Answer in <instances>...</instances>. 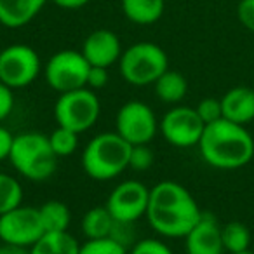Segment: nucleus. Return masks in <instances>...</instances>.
Returning <instances> with one entry per match:
<instances>
[{
	"label": "nucleus",
	"mask_w": 254,
	"mask_h": 254,
	"mask_svg": "<svg viewBox=\"0 0 254 254\" xmlns=\"http://www.w3.org/2000/svg\"><path fill=\"white\" fill-rule=\"evenodd\" d=\"M202 211L193 195L178 181H160L150 188L146 216L150 226L166 239H180L197 225Z\"/></svg>",
	"instance_id": "f257e3e1"
},
{
	"label": "nucleus",
	"mask_w": 254,
	"mask_h": 254,
	"mask_svg": "<svg viewBox=\"0 0 254 254\" xmlns=\"http://www.w3.org/2000/svg\"><path fill=\"white\" fill-rule=\"evenodd\" d=\"M198 152L214 169L233 171L254 159V139L246 126L221 119L205 126L198 141Z\"/></svg>",
	"instance_id": "f03ea898"
},
{
	"label": "nucleus",
	"mask_w": 254,
	"mask_h": 254,
	"mask_svg": "<svg viewBox=\"0 0 254 254\" xmlns=\"http://www.w3.org/2000/svg\"><path fill=\"white\" fill-rule=\"evenodd\" d=\"M132 145L117 132L96 134L82 152V169L91 180L110 181L129 169Z\"/></svg>",
	"instance_id": "7ed1b4c3"
},
{
	"label": "nucleus",
	"mask_w": 254,
	"mask_h": 254,
	"mask_svg": "<svg viewBox=\"0 0 254 254\" xmlns=\"http://www.w3.org/2000/svg\"><path fill=\"white\" fill-rule=\"evenodd\" d=\"M9 162L19 176L30 181H46L56 173L58 155L46 134L28 131L14 136Z\"/></svg>",
	"instance_id": "20e7f679"
},
{
	"label": "nucleus",
	"mask_w": 254,
	"mask_h": 254,
	"mask_svg": "<svg viewBox=\"0 0 254 254\" xmlns=\"http://www.w3.org/2000/svg\"><path fill=\"white\" fill-rule=\"evenodd\" d=\"M119 70L127 84L136 87L155 84V80L169 70L166 51L153 42H136L122 53Z\"/></svg>",
	"instance_id": "39448f33"
},
{
	"label": "nucleus",
	"mask_w": 254,
	"mask_h": 254,
	"mask_svg": "<svg viewBox=\"0 0 254 254\" xmlns=\"http://www.w3.org/2000/svg\"><path fill=\"white\" fill-rule=\"evenodd\" d=\"M101 103L96 91L89 87L75 89L60 94L54 103V119L58 126L66 127L78 134L89 131L99 119Z\"/></svg>",
	"instance_id": "423d86ee"
},
{
	"label": "nucleus",
	"mask_w": 254,
	"mask_h": 254,
	"mask_svg": "<svg viewBox=\"0 0 254 254\" xmlns=\"http://www.w3.org/2000/svg\"><path fill=\"white\" fill-rule=\"evenodd\" d=\"M91 64L80 51L64 49L53 54L44 66V77L53 91L68 92L87 87V75Z\"/></svg>",
	"instance_id": "0eeeda50"
},
{
	"label": "nucleus",
	"mask_w": 254,
	"mask_h": 254,
	"mask_svg": "<svg viewBox=\"0 0 254 254\" xmlns=\"http://www.w3.org/2000/svg\"><path fill=\"white\" fill-rule=\"evenodd\" d=\"M115 132L132 146L148 145L159 132V120L152 106L139 99H131L117 112Z\"/></svg>",
	"instance_id": "6e6552de"
},
{
	"label": "nucleus",
	"mask_w": 254,
	"mask_h": 254,
	"mask_svg": "<svg viewBox=\"0 0 254 254\" xmlns=\"http://www.w3.org/2000/svg\"><path fill=\"white\" fill-rule=\"evenodd\" d=\"M42 70L40 56L26 44H12L0 51V82L11 89L33 84Z\"/></svg>",
	"instance_id": "1a4fd4ad"
},
{
	"label": "nucleus",
	"mask_w": 254,
	"mask_h": 254,
	"mask_svg": "<svg viewBox=\"0 0 254 254\" xmlns=\"http://www.w3.org/2000/svg\"><path fill=\"white\" fill-rule=\"evenodd\" d=\"M205 124L198 117L197 110L178 105L164 113L159 122V131L169 145L176 148L197 146L202 138Z\"/></svg>",
	"instance_id": "9d476101"
},
{
	"label": "nucleus",
	"mask_w": 254,
	"mask_h": 254,
	"mask_svg": "<svg viewBox=\"0 0 254 254\" xmlns=\"http://www.w3.org/2000/svg\"><path fill=\"white\" fill-rule=\"evenodd\" d=\"M46 233L40 221L39 207L18 205L0 216V242L18 247H30Z\"/></svg>",
	"instance_id": "9b49d317"
},
{
	"label": "nucleus",
	"mask_w": 254,
	"mask_h": 254,
	"mask_svg": "<svg viewBox=\"0 0 254 254\" xmlns=\"http://www.w3.org/2000/svg\"><path fill=\"white\" fill-rule=\"evenodd\" d=\"M150 188L138 180L119 183L106 198L105 207L119 223H132L145 218L148 209Z\"/></svg>",
	"instance_id": "f8f14e48"
},
{
	"label": "nucleus",
	"mask_w": 254,
	"mask_h": 254,
	"mask_svg": "<svg viewBox=\"0 0 254 254\" xmlns=\"http://www.w3.org/2000/svg\"><path fill=\"white\" fill-rule=\"evenodd\" d=\"M82 54L91 66L110 68L112 64L119 63L122 56V44L115 32L106 28L94 30L89 33L82 46Z\"/></svg>",
	"instance_id": "ddd939ff"
},
{
	"label": "nucleus",
	"mask_w": 254,
	"mask_h": 254,
	"mask_svg": "<svg viewBox=\"0 0 254 254\" xmlns=\"http://www.w3.org/2000/svg\"><path fill=\"white\" fill-rule=\"evenodd\" d=\"M185 251L187 254H223L221 225L214 214L202 212L197 225L185 237Z\"/></svg>",
	"instance_id": "4468645a"
},
{
	"label": "nucleus",
	"mask_w": 254,
	"mask_h": 254,
	"mask_svg": "<svg viewBox=\"0 0 254 254\" xmlns=\"http://www.w3.org/2000/svg\"><path fill=\"white\" fill-rule=\"evenodd\" d=\"M223 119L247 126L254 120V89L249 85H235L221 98Z\"/></svg>",
	"instance_id": "2eb2a0df"
},
{
	"label": "nucleus",
	"mask_w": 254,
	"mask_h": 254,
	"mask_svg": "<svg viewBox=\"0 0 254 254\" xmlns=\"http://www.w3.org/2000/svg\"><path fill=\"white\" fill-rule=\"evenodd\" d=\"M47 0H0V25L5 28H23L32 23Z\"/></svg>",
	"instance_id": "dca6fc26"
},
{
	"label": "nucleus",
	"mask_w": 254,
	"mask_h": 254,
	"mask_svg": "<svg viewBox=\"0 0 254 254\" xmlns=\"http://www.w3.org/2000/svg\"><path fill=\"white\" fill-rule=\"evenodd\" d=\"M122 12L134 25H153L166 11V0H120Z\"/></svg>",
	"instance_id": "f3484780"
},
{
	"label": "nucleus",
	"mask_w": 254,
	"mask_h": 254,
	"mask_svg": "<svg viewBox=\"0 0 254 254\" xmlns=\"http://www.w3.org/2000/svg\"><path fill=\"white\" fill-rule=\"evenodd\" d=\"M80 242L70 232H46L32 247L30 254H78Z\"/></svg>",
	"instance_id": "a211bd4d"
},
{
	"label": "nucleus",
	"mask_w": 254,
	"mask_h": 254,
	"mask_svg": "<svg viewBox=\"0 0 254 254\" xmlns=\"http://www.w3.org/2000/svg\"><path fill=\"white\" fill-rule=\"evenodd\" d=\"M153 87H155V96L159 101L166 105H178L187 96L188 82L183 73L176 70H167L157 78Z\"/></svg>",
	"instance_id": "6ab92c4d"
},
{
	"label": "nucleus",
	"mask_w": 254,
	"mask_h": 254,
	"mask_svg": "<svg viewBox=\"0 0 254 254\" xmlns=\"http://www.w3.org/2000/svg\"><path fill=\"white\" fill-rule=\"evenodd\" d=\"M113 226H115V219L105 205L89 209L82 218V233H84L85 240L110 237Z\"/></svg>",
	"instance_id": "aec40b11"
},
{
	"label": "nucleus",
	"mask_w": 254,
	"mask_h": 254,
	"mask_svg": "<svg viewBox=\"0 0 254 254\" xmlns=\"http://www.w3.org/2000/svg\"><path fill=\"white\" fill-rule=\"evenodd\" d=\"M40 221L46 232H68L71 223V211L61 200H47L39 207Z\"/></svg>",
	"instance_id": "412c9836"
},
{
	"label": "nucleus",
	"mask_w": 254,
	"mask_h": 254,
	"mask_svg": "<svg viewBox=\"0 0 254 254\" xmlns=\"http://www.w3.org/2000/svg\"><path fill=\"white\" fill-rule=\"evenodd\" d=\"M221 240L228 254L244 253L251 247V232L244 223L230 221L221 226Z\"/></svg>",
	"instance_id": "4be33fe9"
},
{
	"label": "nucleus",
	"mask_w": 254,
	"mask_h": 254,
	"mask_svg": "<svg viewBox=\"0 0 254 254\" xmlns=\"http://www.w3.org/2000/svg\"><path fill=\"white\" fill-rule=\"evenodd\" d=\"M23 197L25 191L18 178L7 173H0V216L21 205Z\"/></svg>",
	"instance_id": "5701e85b"
},
{
	"label": "nucleus",
	"mask_w": 254,
	"mask_h": 254,
	"mask_svg": "<svg viewBox=\"0 0 254 254\" xmlns=\"http://www.w3.org/2000/svg\"><path fill=\"white\" fill-rule=\"evenodd\" d=\"M78 132L70 131L66 127H61L58 126L53 132H51L47 138H49L51 143V148L54 150V153L60 157H68V155H73L78 148Z\"/></svg>",
	"instance_id": "b1692460"
},
{
	"label": "nucleus",
	"mask_w": 254,
	"mask_h": 254,
	"mask_svg": "<svg viewBox=\"0 0 254 254\" xmlns=\"http://www.w3.org/2000/svg\"><path fill=\"white\" fill-rule=\"evenodd\" d=\"M78 254H129L127 247L117 242L112 237H105V239H92L85 240L80 244V251Z\"/></svg>",
	"instance_id": "393cba45"
},
{
	"label": "nucleus",
	"mask_w": 254,
	"mask_h": 254,
	"mask_svg": "<svg viewBox=\"0 0 254 254\" xmlns=\"http://www.w3.org/2000/svg\"><path fill=\"white\" fill-rule=\"evenodd\" d=\"M198 117L205 126L212 122H218L223 119V108H221V98H204L195 106Z\"/></svg>",
	"instance_id": "a878e982"
},
{
	"label": "nucleus",
	"mask_w": 254,
	"mask_h": 254,
	"mask_svg": "<svg viewBox=\"0 0 254 254\" xmlns=\"http://www.w3.org/2000/svg\"><path fill=\"white\" fill-rule=\"evenodd\" d=\"M153 152L150 150L148 145H136L131 148V155H129V169H134L138 173L148 171L153 166Z\"/></svg>",
	"instance_id": "bb28decb"
},
{
	"label": "nucleus",
	"mask_w": 254,
	"mask_h": 254,
	"mask_svg": "<svg viewBox=\"0 0 254 254\" xmlns=\"http://www.w3.org/2000/svg\"><path fill=\"white\" fill-rule=\"evenodd\" d=\"M129 254H174L166 242L159 239H141L136 240Z\"/></svg>",
	"instance_id": "cd10ccee"
},
{
	"label": "nucleus",
	"mask_w": 254,
	"mask_h": 254,
	"mask_svg": "<svg viewBox=\"0 0 254 254\" xmlns=\"http://www.w3.org/2000/svg\"><path fill=\"white\" fill-rule=\"evenodd\" d=\"M237 18L244 28L254 33V0H239Z\"/></svg>",
	"instance_id": "c85d7f7f"
},
{
	"label": "nucleus",
	"mask_w": 254,
	"mask_h": 254,
	"mask_svg": "<svg viewBox=\"0 0 254 254\" xmlns=\"http://www.w3.org/2000/svg\"><path fill=\"white\" fill-rule=\"evenodd\" d=\"M14 110V89L0 82V124Z\"/></svg>",
	"instance_id": "c756f323"
},
{
	"label": "nucleus",
	"mask_w": 254,
	"mask_h": 254,
	"mask_svg": "<svg viewBox=\"0 0 254 254\" xmlns=\"http://www.w3.org/2000/svg\"><path fill=\"white\" fill-rule=\"evenodd\" d=\"M110 75H108V68H101V66H91L87 75V87L92 91H99V89H105L108 85Z\"/></svg>",
	"instance_id": "7c9ffc66"
},
{
	"label": "nucleus",
	"mask_w": 254,
	"mask_h": 254,
	"mask_svg": "<svg viewBox=\"0 0 254 254\" xmlns=\"http://www.w3.org/2000/svg\"><path fill=\"white\" fill-rule=\"evenodd\" d=\"M12 141H14V136L9 131L7 127H4L0 124V162L9 160L11 155V148H12Z\"/></svg>",
	"instance_id": "2f4dec72"
},
{
	"label": "nucleus",
	"mask_w": 254,
	"mask_h": 254,
	"mask_svg": "<svg viewBox=\"0 0 254 254\" xmlns=\"http://www.w3.org/2000/svg\"><path fill=\"white\" fill-rule=\"evenodd\" d=\"M51 2H54V4L58 5V7L61 9H80L84 7V5H87L91 0H51Z\"/></svg>",
	"instance_id": "473e14b6"
},
{
	"label": "nucleus",
	"mask_w": 254,
	"mask_h": 254,
	"mask_svg": "<svg viewBox=\"0 0 254 254\" xmlns=\"http://www.w3.org/2000/svg\"><path fill=\"white\" fill-rule=\"evenodd\" d=\"M0 254H30V249L18 246H9V244H0Z\"/></svg>",
	"instance_id": "72a5a7b5"
},
{
	"label": "nucleus",
	"mask_w": 254,
	"mask_h": 254,
	"mask_svg": "<svg viewBox=\"0 0 254 254\" xmlns=\"http://www.w3.org/2000/svg\"><path fill=\"white\" fill-rule=\"evenodd\" d=\"M235 254H254V253H253V251L249 249V251H244V253H235Z\"/></svg>",
	"instance_id": "f704fd0d"
}]
</instances>
